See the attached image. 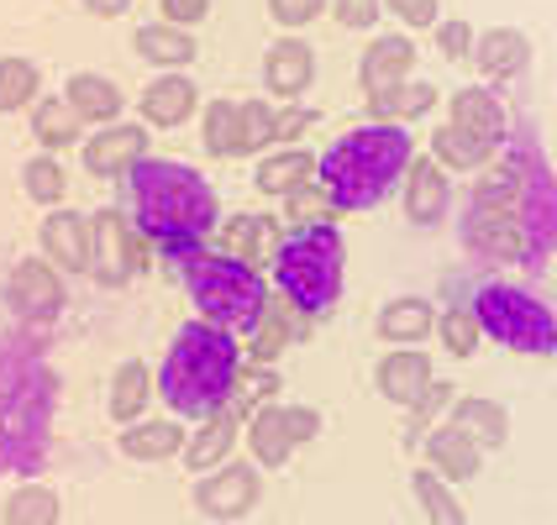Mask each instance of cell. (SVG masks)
I'll return each instance as SVG.
<instances>
[{
	"instance_id": "52a82bcc",
	"label": "cell",
	"mask_w": 557,
	"mask_h": 525,
	"mask_svg": "<svg viewBox=\"0 0 557 525\" xmlns=\"http://www.w3.org/2000/svg\"><path fill=\"white\" fill-rule=\"evenodd\" d=\"M473 315H479V332L521 358H557V310L547 300H536L527 284H510V278H484L473 289Z\"/></svg>"
},
{
	"instance_id": "277c9868",
	"label": "cell",
	"mask_w": 557,
	"mask_h": 525,
	"mask_svg": "<svg viewBox=\"0 0 557 525\" xmlns=\"http://www.w3.org/2000/svg\"><path fill=\"white\" fill-rule=\"evenodd\" d=\"M410 158H416V142L405 137V126L369 122V126L342 132L337 142L321 153L315 179L326 185L337 211H373L405 179Z\"/></svg>"
},
{
	"instance_id": "9c48e42d",
	"label": "cell",
	"mask_w": 557,
	"mask_h": 525,
	"mask_svg": "<svg viewBox=\"0 0 557 525\" xmlns=\"http://www.w3.org/2000/svg\"><path fill=\"white\" fill-rule=\"evenodd\" d=\"M243 436H248V452H252V463L258 467H284L289 458H295V447H306V441L321 436V410H315V404L269 400L248 415Z\"/></svg>"
},
{
	"instance_id": "ac0fdd59",
	"label": "cell",
	"mask_w": 557,
	"mask_h": 525,
	"mask_svg": "<svg viewBox=\"0 0 557 525\" xmlns=\"http://www.w3.org/2000/svg\"><path fill=\"white\" fill-rule=\"evenodd\" d=\"M447 205H453V179L436 158H410L405 168V216L416 226H436L447 221Z\"/></svg>"
},
{
	"instance_id": "4dcf8cb0",
	"label": "cell",
	"mask_w": 557,
	"mask_h": 525,
	"mask_svg": "<svg viewBox=\"0 0 557 525\" xmlns=\"http://www.w3.org/2000/svg\"><path fill=\"white\" fill-rule=\"evenodd\" d=\"M432 332H436V310L421 295H400V300H389V305L379 310V337L389 341V347H416V341H426Z\"/></svg>"
},
{
	"instance_id": "d6a6232c",
	"label": "cell",
	"mask_w": 557,
	"mask_h": 525,
	"mask_svg": "<svg viewBox=\"0 0 557 525\" xmlns=\"http://www.w3.org/2000/svg\"><path fill=\"white\" fill-rule=\"evenodd\" d=\"M436 85H426V79H405V85H389V90L369 95V116L373 122H389V126H405L416 122V116H426V111H436Z\"/></svg>"
},
{
	"instance_id": "836d02e7",
	"label": "cell",
	"mask_w": 557,
	"mask_h": 525,
	"mask_svg": "<svg viewBox=\"0 0 557 525\" xmlns=\"http://www.w3.org/2000/svg\"><path fill=\"white\" fill-rule=\"evenodd\" d=\"M32 137L42 142V153H63V148L85 142V122L69 111L63 95H37V105H32Z\"/></svg>"
},
{
	"instance_id": "83f0119b",
	"label": "cell",
	"mask_w": 557,
	"mask_h": 525,
	"mask_svg": "<svg viewBox=\"0 0 557 525\" xmlns=\"http://www.w3.org/2000/svg\"><path fill=\"white\" fill-rule=\"evenodd\" d=\"M447 421H453V426H463L484 452H499V447L510 441V410H505L499 400H490V395H458Z\"/></svg>"
},
{
	"instance_id": "ab89813d",
	"label": "cell",
	"mask_w": 557,
	"mask_h": 525,
	"mask_svg": "<svg viewBox=\"0 0 557 525\" xmlns=\"http://www.w3.org/2000/svg\"><path fill=\"white\" fill-rule=\"evenodd\" d=\"M453 389H458V384H436V378H432V389H426L421 400L405 410V436H400L405 447H421V441H426V432H432L436 421L453 410V400H458Z\"/></svg>"
},
{
	"instance_id": "d590c367",
	"label": "cell",
	"mask_w": 557,
	"mask_h": 525,
	"mask_svg": "<svg viewBox=\"0 0 557 525\" xmlns=\"http://www.w3.org/2000/svg\"><path fill=\"white\" fill-rule=\"evenodd\" d=\"M410 495H416V504L426 510V525H468L463 504L453 495V484H447L436 467H416V473H410Z\"/></svg>"
},
{
	"instance_id": "f6af8a7d",
	"label": "cell",
	"mask_w": 557,
	"mask_h": 525,
	"mask_svg": "<svg viewBox=\"0 0 557 525\" xmlns=\"http://www.w3.org/2000/svg\"><path fill=\"white\" fill-rule=\"evenodd\" d=\"M326 5H332V0H269V16H274L278 27L300 32L306 22H315V16H321Z\"/></svg>"
},
{
	"instance_id": "d6986e66",
	"label": "cell",
	"mask_w": 557,
	"mask_h": 525,
	"mask_svg": "<svg viewBox=\"0 0 557 525\" xmlns=\"http://www.w3.org/2000/svg\"><path fill=\"white\" fill-rule=\"evenodd\" d=\"M421 447H426V467H436L447 484H468V478L484 467V447H479L463 426H453V421H436Z\"/></svg>"
},
{
	"instance_id": "5b68a950",
	"label": "cell",
	"mask_w": 557,
	"mask_h": 525,
	"mask_svg": "<svg viewBox=\"0 0 557 525\" xmlns=\"http://www.w3.org/2000/svg\"><path fill=\"white\" fill-rule=\"evenodd\" d=\"M347 278V242L332 221L295 226L274 248V284L300 315H326L342 300Z\"/></svg>"
},
{
	"instance_id": "4fadbf2b",
	"label": "cell",
	"mask_w": 557,
	"mask_h": 525,
	"mask_svg": "<svg viewBox=\"0 0 557 525\" xmlns=\"http://www.w3.org/2000/svg\"><path fill=\"white\" fill-rule=\"evenodd\" d=\"M143 158H148V132L137 122L95 126L90 137L79 142V163H85V174H95V179H126Z\"/></svg>"
},
{
	"instance_id": "e575fe53",
	"label": "cell",
	"mask_w": 557,
	"mask_h": 525,
	"mask_svg": "<svg viewBox=\"0 0 557 525\" xmlns=\"http://www.w3.org/2000/svg\"><path fill=\"white\" fill-rule=\"evenodd\" d=\"M59 515H63L59 489L53 484H37V478L16 484L5 495V504H0V525H59Z\"/></svg>"
},
{
	"instance_id": "7402d4cb",
	"label": "cell",
	"mask_w": 557,
	"mask_h": 525,
	"mask_svg": "<svg viewBox=\"0 0 557 525\" xmlns=\"http://www.w3.org/2000/svg\"><path fill=\"white\" fill-rule=\"evenodd\" d=\"M63 100H69V111L79 116V122H90V126H111V122H122V105H126V95L116 90V79H106V74H69L63 79Z\"/></svg>"
},
{
	"instance_id": "484cf974",
	"label": "cell",
	"mask_w": 557,
	"mask_h": 525,
	"mask_svg": "<svg viewBox=\"0 0 557 525\" xmlns=\"http://www.w3.org/2000/svg\"><path fill=\"white\" fill-rule=\"evenodd\" d=\"M185 441L189 436L180 421H132V426L116 436L126 463H169V458L185 452Z\"/></svg>"
},
{
	"instance_id": "2e32d148",
	"label": "cell",
	"mask_w": 557,
	"mask_h": 525,
	"mask_svg": "<svg viewBox=\"0 0 557 525\" xmlns=\"http://www.w3.org/2000/svg\"><path fill=\"white\" fill-rule=\"evenodd\" d=\"M315 85V48L306 37H278L263 53V90L278 95V105H295Z\"/></svg>"
},
{
	"instance_id": "f35d334b",
	"label": "cell",
	"mask_w": 557,
	"mask_h": 525,
	"mask_svg": "<svg viewBox=\"0 0 557 525\" xmlns=\"http://www.w3.org/2000/svg\"><path fill=\"white\" fill-rule=\"evenodd\" d=\"M22 189H27L32 205H63V195H69V174H63V163L53 153H37L22 163Z\"/></svg>"
},
{
	"instance_id": "3957f363",
	"label": "cell",
	"mask_w": 557,
	"mask_h": 525,
	"mask_svg": "<svg viewBox=\"0 0 557 525\" xmlns=\"http://www.w3.org/2000/svg\"><path fill=\"white\" fill-rule=\"evenodd\" d=\"M237 373H243V347H237V337L195 315V321H185V326L174 332L163 363H158L153 389L163 395V404H169L174 415L206 421V415H216L221 404H232Z\"/></svg>"
},
{
	"instance_id": "9a60e30c",
	"label": "cell",
	"mask_w": 557,
	"mask_h": 525,
	"mask_svg": "<svg viewBox=\"0 0 557 525\" xmlns=\"http://www.w3.org/2000/svg\"><path fill=\"white\" fill-rule=\"evenodd\" d=\"M432 378H436L432 352H421V347H395V352H384V358H379V368H373V389H379L389 404L410 410V404L432 389Z\"/></svg>"
},
{
	"instance_id": "44dd1931",
	"label": "cell",
	"mask_w": 557,
	"mask_h": 525,
	"mask_svg": "<svg viewBox=\"0 0 557 525\" xmlns=\"http://www.w3.org/2000/svg\"><path fill=\"white\" fill-rule=\"evenodd\" d=\"M195 105H200V90H195V79L189 74H158L153 85L143 90L137 100V111H143V122L148 126H185L195 116Z\"/></svg>"
},
{
	"instance_id": "6da1fadb",
	"label": "cell",
	"mask_w": 557,
	"mask_h": 525,
	"mask_svg": "<svg viewBox=\"0 0 557 525\" xmlns=\"http://www.w3.org/2000/svg\"><path fill=\"white\" fill-rule=\"evenodd\" d=\"M132 195V221L148 237V248L180 274L206 252V237L221 226V200L206 185L200 168H189L180 158H143L126 174Z\"/></svg>"
},
{
	"instance_id": "7bdbcfd3",
	"label": "cell",
	"mask_w": 557,
	"mask_h": 525,
	"mask_svg": "<svg viewBox=\"0 0 557 525\" xmlns=\"http://www.w3.org/2000/svg\"><path fill=\"white\" fill-rule=\"evenodd\" d=\"M237 111H243V148H237V158L243 153H269V148H274V105H269V100H243V105H237Z\"/></svg>"
},
{
	"instance_id": "74e56055",
	"label": "cell",
	"mask_w": 557,
	"mask_h": 525,
	"mask_svg": "<svg viewBox=\"0 0 557 525\" xmlns=\"http://www.w3.org/2000/svg\"><path fill=\"white\" fill-rule=\"evenodd\" d=\"M37 95H42V68H37L32 59L5 53V59H0V116L37 105Z\"/></svg>"
},
{
	"instance_id": "b9f144b4",
	"label": "cell",
	"mask_w": 557,
	"mask_h": 525,
	"mask_svg": "<svg viewBox=\"0 0 557 525\" xmlns=\"http://www.w3.org/2000/svg\"><path fill=\"white\" fill-rule=\"evenodd\" d=\"M284 211H289V221H295V226H315V221L337 216V205H332V195H326V185H321V179L289 189V195H284Z\"/></svg>"
},
{
	"instance_id": "8992f818",
	"label": "cell",
	"mask_w": 557,
	"mask_h": 525,
	"mask_svg": "<svg viewBox=\"0 0 557 525\" xmlns=\"http://www.w3.org/2000/svg\"><path fill=\"white\" fill-rule=\"evenodd\" d=\"M180 278H185L189 300H195V315L221 326V332H232V337H248L263 305H269L263 274L252 263H237L232 252H200L195 263L180 268Z\"/></svg>"
},
{
	"instance_id": "7c38bea8",
	"label": "cell",
	"mask_w": 557,
	"mask_h": 525,
	"mask_svg": "<svg viewBox=\"0 0 557 525\" xmlns=\"http://www.w3.org/2000/svg\"><path fill=\"white\" fill-rule=\"evenodd\" d=\"M258 499H263V473H258V463H243V458L237 463L226 458L195 478V510L211 521H243L258 510Z\"/></svg>"
},
{
	"instance_id": "f1b7e54d",
	"label": "cell",
	"mask_w": 557,
	"mask_h": 525,
	"mask_svg": "<svg viewBox=\"0 0 557 525\" xmlns=\"http://www.w3.org/2000/svg\"><path fill=\"white\" fill-rule=\"evenodd\" d=\"M315 168H321V158L310 153V148H278L258 163V174H252V185L258 195H269V200H284L289 189H300L315 179Z\"/></svg>"
},
{
	"instance_id": "c3c4849f",
	"label": "cell",
	"mask_w": 557,
	"mask_h": 525,
	"mask_svg": "<svg viewBox=\"0 0 557 525\" xmlns=\"http://www.w3.org/2000/svg\"><path fill=\"white\" fill-rule=\"evenodd\" d=\"M158 11H163V22L169 27H200L206 16H211V0H158Z\"/></svg>"
},
{
	"instance_id": "30bf717a",
	"label": "cell",
	"mask_w": 557,
	"mask_h": 525,
	"mask_svg": "<svg viewBox=\"0 0 557 525\" xmlns=\"http://www.w3.org/2000/svg\"><path fill=\"white\" fill-rule=\"evenodd\" d=\"M463 248L479 268H484V263H490V268H495V263H527V226H521V211L473 195V205H468V216H463Z\"/></svg>"
},
{
	"instance_id": "1f68e13d",
	"label": "cell",
	"mask_w": 557,
	"mask_h": 525,
	"mask_svg": "<svg viewBox=\"0 0 557 525\" xmlns=\"http://www.w3.org/2000/svg\"><path fill=\"white\" fill-rule=\"evenodd\" d=\"M153 400V368L143 363V358H126L122 368L111 373V395H106V410H111V421H143V410Z\"/></svg>"
},
{
	"instance_id": "8fae6325",
	"label": "cell",
	"mask_w": 557,
	"mask_h": 525,
	"mask_svg": "<svg viewBox=\"0 0 557 525\" xmlns=\"http://www.w3.org/2000/svg\"><path fill=\"white\" fill-rule=\"evenodd\" d=\"M5 305L22 326H53L69 305V289H63V274L48 263V258H22L11 274H5Z\"/></svg>"
},
{
	"instance_id": "603a6c76",
	"label": "cell",
	"mask_w": 557,
	"mask_h": 525,
	"mask_svg": "<svg viewBox=\"0 0 557 525\" xmlns=\"http://www.w3.org/2000/svg\"><path fill=\"white\" fill-rule=\"evenodd\" d=\"M300 337V310L289 305L284 295H269V305H263V315H258V326L248 332V363H263V368H274L278 358H284V347Z\"/></svg>"
},
{
	"instance_id": "5bb4252c",
	"label": "cell",
	"mask_w": 557,
	"mask_h": 525,
	"mask_svg": "<svg viewBox=\"0 0 557 525\" xmlns=\"http://www.w3.org/2000/svg\"><path fill=\"white\" fill-rule=\"evenodd\" d=\"M37 242H42V258H48L59 274H90V252H95L90 216L53 205V211L42 216V226H37Z\"/></svg>"
},
{
	"instance_id": "ee69618b",
	"label": "cell",
	"mask_w": 557,
	"mask_h": 525,
	"mask_svg": "<svg viewBox=\"0 0 557 525\" xmlns=\"http://www.w3.org/2000/svg\"><path fill=\"white\" fill-rule=\"evenodd\" d=\"M473 37H479V32L468 27V22H458V16H453V22H436V53L447 63L468 59V53H473Z\"/></svg>"
},
{
	"instance_id": "d4e9b609",
	"label": "cell",
	"mask_w": 557,
	"mask_h": 525,
	"mask_svg": "<svg viewBox=\"0 0 557 525\" xmlns=\"http://www.w3.org/2000/svg\"><path fill=\"white\" fill-rule=\"evenodd\" d=\"M274 248H278V226L258 211H237V216L221 221V252H232L237 263H274Z\"/></svg>"
},
{
	"instance_id": "681fc988",
	"label": "cell",
	"mask_w": 557,
	"mask_h": 525,
	"mask_svg": "<svg viewBox=\"0 0 557 525\" xmlns=\"http://www.w3.org/2000/svg\"><path fill=\"white\" fill-rule=\"evenodd\" d=\"M384 11H395L405 27H436V0H384Z\"/></svg>"
},
{
	"instance_id": "f546056e",
	"label": "cell",
	"mask_w": 557,
	"mask_h": 525,
	"mask_svg": "<svg viewBox=\"0 0 557 525\" xmlns=\"http://www.w3.org/2000/svg\"><path fill=\"white\" fill-rule=\"evenodd\" d=\"M499 148H505V142H490V137H479V132L453 126V122L432 132V158L442 163V168H453V174H473V168H484Z\"/></svg>"
},
{
	"instance_id": "4316f807",
	"label": "cell",
	"mask_w": 557,
	"mask_h": 525,
	"mask_svg": "<svg viewBox=\"0 0 557 525\" xmlns=\"http://www.w3.org/2000/svg\"><path fill=\"white\" fill-rule=\"evenodd\" d=\"M132 48H137V59L158 63V68H169V74H180V68H189V63L200 59L195 32L169 27V22H148V27H137L132 32Z\"/></svg>"
},
{
	"instance_id": "ffe728a7",
	"label": "cell",
	"mask_w": 557,
	"mask_h": 525,
	"mask_svg": "<svg viewBox=\"0 0 557 525\" xmlns=\"http://www.w3.org/2000/svg\"><path fill=\"white\" fill-rule=\"evenodd\" d=\"M416 74V42L405 32H389V37H373L363 63H358V85L363 95H379L389 85H405Z\"/></svg>"
},
{
	"instance_id": "8d00e7d4",
	"label": "cell",
	"mask_w": 557,
	"mask_h": 525,
	"mask_svg": "<svg viewBox=\"0 0 557 525\" xmlns=\"http://www.w3.org/2000/svg\"><path fill=\"white\" fill-rule=\"evenodd\" d=\"M200 137H206V153L211 158H237V148H243V111H237V100H206L200 105Z\"/></svg>"
},
{
	"instance_id": "7dc6e473",
	"label": "cell",
	"mask_w": 557,
	"mask_h": 525,
	"mask_svg": "<svg viewBox=\"0 0 557 525\" xmlns=\"http://www.w3.org/2000/svg\"><path fill=\"white\" fill-rule=\"evenodd\" d=\"M332 16H337L347 32H363L384 16V0H332Z\"/></svg>"
},
{
	"instance_id": "7a4b0ae2",
	"label": "cell",
	"mask_w": 557,
	"mask_h": 525,
	"mask_svg": "<svg viewBox=\"0 0 557 525\" xmlns=\"http://www.w3.org/2000/svg\"><path fill=\"white\" fill-rule=\"evenodd\" d=\"M63 378L37 347H0V473H42Z\"/></svg>"
},
{
	"instance_id": "60d3db41",
	"label": "cell",
	"mask_w": 557,
	"mask_h": 525,
	"mask_svg": "<svg viewBox=\"0 0 557 525\" xmlns=\"http://www.w3.org/2000/svg\"><path fill=\"white\" fill-rule=\"evenodd\" d=\"M436 337H442V347H447L453 358H473V352H479V341H484L473 305H447V315L436 321Z\"/></svg>"
},
{
	"instance_id": "f907efd6",
	"label": "cell",
	"mask_w": 557,
	"mask_h": 525,
	"mask_svg": "<svg viewBox=\"0 0 557 525\" xmlns=\"http://www.w3.org/2000/svg\"><path fill=\"white\" fill-rule=\"evenodd\" d=\"M90 16H106V22H116V16H126L132 11V0H79Z\"/></svg>"
},
{
	"instance_id": "cb8c5ba5",
	"label": "cell",
	"mask_w": 557,
	"mask_h": 525,
	"mask_svg": "<svg viewBox=\"0 0 557 525\" xmlns=\"http://www.w3.org/2000/svg\"><path fill=\"white\" fill-rule=\"evenodd\" d=\"M447 111H453V126H468V132H479V137H490V142H505V137H510V111H505V100H499L490 85L453 90Z\"/></svg>"
},
{
	"instance_id": "e0dca14e",
	"label": "cell",
	"mask_w": 557,
	"mask_h": 525,
	"mask_svg": "<svg viewBox=\"0 0 557 525\" xmlns=\"http://www.w3.org/2000/svg\"><path fill=\"white\" fill-rule=\"evenodd\" d=\"M468 59L479 63V74L490 85H505V79H521L531 68V37L521 27H490L473 37V53Z\"/></svg>"
},
{
	"instance_id": "bcb514c9",
	"label": "cell",
	"mask_w": 557,
	"mask_h": 525,
	"mask_svg": "<svg viewBox=\"0 0 557 525\" xmlns=\"http://www.w3.org/2000/svg\"><path fill=\"white\" fill-rule=\"evenodd\" d=\"M310 126H315V111H310V105H300V100H295V105H278L274 142H278V148H295V137H300V132H310Z\"/></svg>"
},
{
	"instance_id": "ba28073f",
	"label": "cell",
	"mask_w": 557,
	"mask_h": 525,
	"mask_svg": "<svg viewBox=\"0 0 557 525\" xmlns=\"http://www.w3.org/2000/svg\"><path fill=\"white\" fill-rule=\"evenodd\" d=\"M90 237H95V252H90V274L100 278V289H126L137 274H148V237L137 232V221L106 205L90 216Z\"/></svg>"
}]
</instances>
